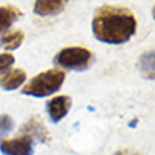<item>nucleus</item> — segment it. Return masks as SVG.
Wrapping results in <instances>:
<instances>
[{"mask_svg":"<svg viewBox=\"0 0 155 155\" xmlns=\"http://www.w3.org/2000/svg\"><path fill=\"white\" fill-rule=\"evenodd\" d=\"M137 31V19L125 7L103 5L93 17V34L106 44H123Z\"/></svg>","mask_w":155,"mask_h":155,"instance_id":"nucleus-1","label":"nucleus"},{"mask_svg":"<svg viewBox=\"0 0 155 155\" xmlns=\"http://www.w3.org/2000/svg\"><path fill=\"white\" fill-rule=\"evenodd\" d=\"M20 17V10L12 5H5V7H0V32L7 31L12 24L15 22Z\"/></svg>","mask_w":155,"mask_h":155,"instance_id":"nucleus-8","label":"nucleus"},{"mask_svg":"<svg viewBox=\"0 0 155 155\" xmlns=\"http://www.w3.org/2000/svg\"><path fill=\"white\" fill-rule=\"evenodd\" d=\"M115 155H138V153H133V152H127V150H120V152H116Z\"/></svg>","mask_w":155,"mask_h":155,"instance_id":"nucleus-14","label":"nucleus"},{"mask_svg":"<svg viewBox=\"0 0 155 155\" xmlns=\"http://www.w3.org/2000/svg\"><path fill=\"white\" fill-rule=\"evenodd\" d=\"M24 41V34L20 31H14V32H7V34L2 37V41H0V44H2V47H5V49H17V47L22 44Z\"/></svg>","mask_w":155,"mask_h":155,"instance_id":"nucleus-10","label":"nucleus"},{"mask_svg":"<svg viewBox=\"0 0 155 155\" xmlns=\"http://www.w3.org/2000/svg\"><path fill=\"white\" fill-rule=\"evenodd\" d=\"M24 132H27L31 138H32V137H35V138L41 140V142H47V138H49V135H47L44 125L41 123V121H37V120H31L29 123H25Z\"/></svg>","mask_w":155,"mask_h":155,"instance_id":"nucleus-9","label":"nucleus"},{"mask_svg":"<svg viewBox=\"0 0 155 155\" xmlns=\"http://www.w3.org/2000/svg\"><path fill=\"white\" fill-rule=\"evenodd\" d=\"M12 128H14V121L8 115H2L0 116V140L2 137H5L8 132H10Z\"/></svg>","mask_w":155,"mask_h":155,"instance_id":"nucleus-12","label":"nucleus"},{"mask_svg":"<svg viewBox=\"0 0 155 155\" xmlns=\"http://www.w3.org/2000/svg\"><path fill=\"white\" fill-rule=\"evenodd\" d=\"M93 61L94 58L91 54V51L84 49V47H66V49L59 51L54 58V62H58L59 66L73 71L88 69L93 64Z\"/></svg>","mask_w":155,"mask_h":155,"instance_id":"nucleus-3","label":"nucleus"},{"mask_svg":"<svg viewBox=\"0 0 155 155\" xmlns=\"http://www.w3.org/2000/svg\"><path fill=\"white\" fill-rule=\"evenodd\" d=\"M24 81H25V73L22 69H10L0 78V86L7 91H10V89L19 88Z\"/></svg>","mask_w":155,"mask_h":155,"instance_id":"nucleus-6","label":"nucleus"},{"mask_svg":"<svg viewBox=\"0 0 155 155\" xmlns=\"http://www.w3.org/2000/svg\"><path fill=\"white\" fill-rule=\"evenodd\" d=\"M62 83H64V73L59 69H49L46 73H41L39 76L32 78L22 88V93L35 98H44L56 93L62 86Z\"/></svg>","mask_w":155,"mask_h":155,"instance_id":"nucleus-2","label":"nucleus"},{"mask_svg":"<svg viewBox=\"0 0 155 155\" xmlns=\"http://www.w3.org/2000/svg\"><path fill=\"white\" fill-rule=\"evenodd\" d=\"M14 64V58H12V54H0V73L5 69H8V68Z\"/></svg>","mask_w":155,"mask_h":155,"instance_id":"nucleus-13","label":"nucleus"},{"mask_svg":"<svg viewBox=\"0 0 155 155\" xmlns=\"http://www.w3.org/2000/svg\"><path fill=\"white\" fill-rule=\"evenodd\" d=\"M64 2H56V0H42V2H35L34 12L37 15H56L64 8Z\"/></svg>","mask_w":155,"mask_h":155,"instance_id":"nucleus-7","label":"nucleus"},{"mask_svg":"<svg viewBox=\"0 0 155 155\" xmlns=\"http://www.w3.org/2000/svg\"><path fill=\"white\" fill-rule=\"evenodd\" d=\"M71 108V98L69 96H56L54 100H51L47 103V113L52 123L61 121L64 116L68 115Z\"/></svg>","mask_w":155,"mask_h":155,"instance_id":"nucleus-5","label":"nucleus"},{"mask_svg":"<svg viewBox=\"0 0 155 155\" xmlns=\"http://www.w3.org/2000/svg\"><path fill=\"white\" fill-rule=\"evenodd\" d=\"M0 150L5 155H32V138L29 135H20L12 140H4Z\"/></svg>","mask_w":155,"mask_h":155,"instance_id":"nucleus-4","label":"nucleus"},{"mask_svg":"<svg viewBox=\"0 0 155 155\" xmlns=\"http://www.w3.org/2000/svg\"><path fill=\"white\" fill-rule=\"evenodd\" d=\"M138 68L140 71L143 73L145 78L148 79H153V52H145L138 61Z\"/></svg>","mask_w":155,"mask_h":155,"instance_id":"nucleus-11","label":"nucleus"}]
</instances>
